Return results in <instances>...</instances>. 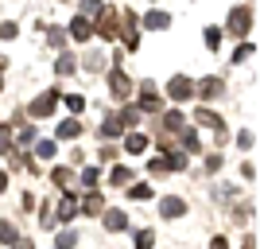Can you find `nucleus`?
I'll use <instances>...</instances> for the list:
<instances>
[{"label": "nucleus", "instance_id": "nucleus-43", "mask_svg": "<svg viewBox=\"0 0 260 249\" xmlns=\"http://www.w3.org/2000/svg\"><path fill=\"white\" fill-rule=\"evenodd\" d=\"M0 86H4V78H0Z\"/></svg>", "mask_w": 260, "mask_h": 249}, {"label": "nucleus", "instance_id": "nucleus-13", "mask_svg": "<svg viewBox=\"0 0 260 249\" xmlns=\"http://www.w3.org/2000/svg\"><path fill=\"white\" fill-rule=\"evenodd\" d=\"M105 230H109V234L128 230V214H124V210H105Z\"/></svg>", "mask_w": 260, "mask_h": 249}, {"label": "nucleus", "instance_id": "nucleus-5", "mask_svg": "<svg viewBox=\"0 0 260 249\" xmlns=\"http://www.w3.org/2000/svg\"><path fill=\"white\" fill-rule=\"evenodd\" d=\"M225 94V82L221 78H202V82H194V98H202V101H214V98H221Z\"/></svg>", "mask_w": 260, "mask_h": 249}, {"label": "nucleus", "instance_id": "nucleus-37", "mask_svg": "<svg viewBox=\"0 0 260 249\" xmlns=\"http://www.w3.org/2000/svg\"><path fill=\"white\" fill-rule=\"evenodd\" d=\"M16 136H20V144H31V141H35V129H31V125H27V129H20V132H16Z\"/></svg>", "mask_w": 260, "mask_h": 249}, {"label": "nucleus", "instance_id": "nucleus-18", "mask_svg": "<svg viewBox=\"0 0 260 249\" xmlns=\"http://www.w3.org/2000/svg\"><path fill=\"white\" fill-rule=\"evenodd\" d=\"M74 245H78V230H62L54 238V249H74Z\"/></svg>", "mask_w": 260, "mask_h": 249}, {"label": "nucleus", "instance_id": "nucleus-31", "mask_svg": "<svg viewBox=\"0 0 260 249\" xmlns=\"http://www.w3.org/2000/svg\"><path fill=\"white\" fill-rule=\"evenodd\" d=\"M16 238H20V234H16V226H12V222H0V241H8V245H12Z\"/></svg>", "mask_w": 260, "mask_h": 249}, {"label": "nucleus", "instance_id": "nucleus-24", "mask_svg": "<svg viewBox=\"0 0 260 249\" xmlns=\"http://www.w3.org/2000/svg\"><path fill=\"white\" fill-rule=\"evenodd\" d=\"M109 179H113V187L132 183V172H128V168H113V172H109Z\"/></svg>", "mask_w": 260, "mask_h": 249}, {"label": "nucleus", "instance_id": "nucleus-30", "mask_svg": "<svg viewBox=\"0 0 260 249\" xmlns=\"http://www.w3.org/2000/svg\"><path fill=\"white\" fill-rule=\"evenodd\" d=\"M128 195L136 199V203H144V199H152V187H144V183H136V187H128Z\"/></svg>", "mask_w": 260, "mask_h": 249}, {"label": "nucleus", "instance_id": "nucleus-40", "mask_svg": "<svg viewBox=\"0 0 260 249\" xmlns=\"http://www.w3.org/2000/svg\"><path fill=\"white\" fill-rule=\"evenodd\" d=\"M210 249H225V238H214V241H210Z\"/></svg>", "mask_w": 260, "mask_h": 249}, {"label": "nucleus", "instance_id": "nucleus-2", "mask_svg": "<svg viewBox=\"0 0 260 249\" xmlns=\"http://www.w3.org/2000/svg\"><path fill=\"white\" fill-rule=\"evenodd\" d=\"M98 16H101V20L98 23H93V32H98L101 35V39H117V8H113V4H109V8H98Z\"/></svg>", "mask_w": 260, "mask_h": 249}, {"label": "nucleus", "instance_id": "nucleus-6", "mask_svg": "<svg viewBox=\"0 0 260 249\" xmlns=\"http://www.w3.org/2000/svg\"><path fill=\"white\" fill-rule=\"evenodd\" d=\"M194 121L202 125V129H214V136H217V141H225V121L217 117V113H210V109H198V113H194Z\"/></svg>", "mask_w": 260, "mask_h": 249}, {"label": "nucleus", "instance_id": "nucleus-7", "mask_svg": "<svg viewBox=\"0 0 260 249\" xmlns=\"http://www.w3.org/2000/svg\"><path fill=\"white\" fill-rule=\"evenodd\" d=\"M109 90H113V98L128 101V98H132V82H128V74H120V70H113V74H109Z\"/></svg>", "mask_w": 260, "mask_h": 249}, {"label": "nucleus", "instance_id": "nucleus-8", "mask_svg": "<svg viewBox=\"0 0 260 249\" xmlns=\"http://www.w3.org/2000/svg\"><path fill=\"white\" fill-rule=\"evenodd\" d=\"M54 101H58V94L51 90V94H43V98H35L31 105H27V113H31V117H51V113H54Z\"/></svg>", "mask_w": 260, "mask_h": 249}, {"label": "nucleus", "instance_id": "nucleus-15", "mask_svg": "<svg viewBox=\"0 0 260 249\" xmlns=\"http://www.w3.org/2000/svg\"><path fill=\"white\" fill-rule=\"evenodd\" d=\"M144 27L163 32V27H171V16H167V12H148V16H144Z\"/></svg>", "mask_w": 260, "mask_h": 249}, {"label": "nucleus", "instance_id": "nucleus-16", "mask_svg": "<svg viewBox=\"0 0 260 249\" xmlns=\"http://www.w3.org/2000/svg\"><path fill=\"white\" fill-rule=\"evenodd\" d=\"M144 148H148V136H144V132H128V136H124V152L136 156V152H144Z\"/></svg>", "mask_w": 260, "mask_h": 249}, {"label": "nucleus", "instance_id": "nucleus-10", "mask_svg": "<svg viewBox=\"0 0 260 249\" xmlns=\"http://www.w3.org/2000/svg\"><path fill=\"white\" fill-rule=\"evenodd\" d=\"M70 39H78V43H86L89 35H93V23H89V16H74V23H70Z\"/></svg>", "mask_w": 260, "mask_h": 249}, {"label": "nucleus", "instance_id": "nucleus-27", "mask_svg": "<svg viewBox=\"0 0 260 249\" xmlns=\"http://www.w3.org/2000/svg\"><path fill=\"white\" fill-rule=\"evenodd\" d=\"M54 152H58V144H54V141H39V144H35V156H43V160H51Z\"/></svg>", "mask_w": 260, "mask_h": 249}, {"label": "nucleus", "instance_id": "nucleus-22", "mask_svg": "<svg viewBox=\"0 0 260 249\" xmlns=\"http://www.w3.org/2000/svg\"><path fill=\"white\" fill-rule=\"evenodd\" d=\"M120 117H105V125H101V136H120Z\"/></svg>", "mask_w": 260, "mask_h": 249}, {"label": "nucleus", "instance_id": "nucleus-36", "mask_svg": "<svg viewBox=\"0 0 260 249\" xmlns=\"http://www.w3.org/2000/svg\"><path fill=\"white\" fill-rule=\"evenodd\" d=\"M66 43V32H62V27H54V32H51V47H62Z\"/></svg>", "mask_w": 260, "mask_h": 249}, {"label": "nucleus", "instance_id": "nucleus-4", "mask_svg": "<svg viewBox=\"0 0 260 249\" xmlns=\"http://www.w3.org/2000/svg\"><path fill=\"white\" fill-rule=\"evenodd\" d=\"M167 98L171 101H186V98H194V82L183 74H175L171 82H167Z\"/></svg>", "mask_w": 260, "mask_h": 249}, {"label": "nucleus", "instance_id": "nucleus-34", "mask_svg": "<svg viewBox=\"0 0 260 249\" xmlns=\"http://www.w3.org/2000/svg\"><path fill=\"white\" fill-rule=\"evenodd\" d=\"M16 35H20L16 23H0V39H16Z\"/></svg>", "mask_w": 260, "mask_h": 249}, {"label": "nucleus", "instance_id": "nucleus-11", "mask_svg": "<svg viewBox=\"0 0 260 249\" xmlns=\"http://www.w3.org/2000/svg\"><path fill=\"white\" fill-rule=\"evenodd\" d=\"M159 214H163V218H183V214H186V203L171 195V199H163V203H159Z\"/></svg>", "mask_w": 260, "mask_h": 249}, {"label": "nucleus", "instance_id": "nucleus-38", "mask_svg": "<svg viewBox=\"0 0 260 249\" xmlns=\"http://www.w3.org/2000/svg\"><path fill=\"white\" fill-rule=\"evenodd\" d=\"M171 168H167V160H152V175H167Z\"/></svg>", "mask_w": 260, "mask_h": 249}, {"label": "nucleus", "instance_id": "nucleus-28", "mask_svg": "<svg viewBox=\"0 0 260 249\" xmlns=\"http://www.w3.org/2000/svg\"><path fill=\"white\" fill-rule=\"evenodd\" d=\"M155 245V234L152 230H140V234H136V249H152Z\"/></svg>", "mask_w": 260, "mask_h": 249}, {"label": "nucleus", "instance_id": "nucleus-21", "mask_svg": "<svg viewBox=\"0 0 260 249\" xmlns=\"http://www.w3.org/2000/svg\"><path fill=\"white\" fill-rule=\"evenodd\" d=\"M51 179H54V187H66V183H74V172L70 168H54Z\"/></svg>", "mask_w": 260, "mask_h": 249}, {"label": "nucleus", "instance_id": "nucleus-23", "mask_svg": "<svg viewBox=\"0 0 260 249\" xmlns=\"http://www.w3.org/2000/svg\"><path fill=\"white\" fill-rule=\"evenodd\" d=\"M140 113H144L140 105H124V113H120V125H136V121H140Z\"/></svg>", "mask_w": 260, "mask_h": 249}, {"label": "nucleus", "instance_id": "nucleus-20", "mask_svg": "<svg viewBox=\"0 0 260 249\" xmlns=\"http://www.w3.org/2000/svg\"><path fill=\"white\" fill-rule=\"evenodd\" d=\"M78 59H74V54H58V63H54V70H58V74H74V70H78Z\"/></svg>", "mask_w": 260, "mask_h": 249}, {"label": "nucleus", "instance_id": "nucleus-42", "mask_svg": "<svg viewBox=\"0 0 260 249\" xmlns=\"http://www.w3.org/2000/svg\"><path fill=\"white\" fill-rule=\"evenodd\" d=\"M4 187H8V172H0V191H4Z\"/></svg>", "mask_w": 260, "mask_h": 249}, {"label": "nucleus", "instance_id": "nucleus-29", "mask_svg": "<svg viewBox=\"0 0 260 249\" xmlns=\"http://www.w3.org/2000/svg\"><path fill=\"white\" fill-rule=\"evenodd\" d=\"M206 47H210V51L221 47V27H206Z\"/></svg>", "mask_w": 260, "mask_h": 249}, {"label": "nucleus", "instance_id": "nucleus-17", "mask_svg": "<svg viewBox=\"0 0 260 249\" xmlns=\"http://www.w3.org/2000/svg\"><path fill=\"white\" fill-rule=\"evenodd\" d=\"M86 70H89V74H101V70H105V54H101V51H89L86 54Z\"/></svg>", "mask_w": 260, "mask_h": 249}, {"label": "nucleus", "instance_id": "nucleus-12", "mask_svg": "<svg viewBox=\"0 0 260 249\" xmlns=\"http://www.w3.org/2000/svg\"><path fill=\"white\" fill-rule=\"evenodd\" d=\"M82 136V121L78 117H66L62 125H58V141H78Z\"/></svg>", "mask_w": 260, "mask_h": 249}, {"label": "nucleus", "instance_id": "nucleus-26", "mask_svg": "<svg viewBox=\"0 0 260 249\" xmlns=\"http://www.w3.org/2000/svg\"><path fill=\"white\" fill-rule=\"evenodd\" d=\"M252 54H256V47H252V43H241V47H237V54H233V63H241V66H245V63L252 59Z\"/></svg>", "mask_w": 260, "mask_h": 249}, {"label": "nucleus", "instance_id": "nucleus-1", "mask_svg": "<svg viewBox=\"0 0 260 249\" xmlns=\"http://www.w3.org/2000/svg\"><path fill=\"white\" fill-rule=\"evenodd\" d=\"M186 129H190V125H186V117L179 113V109L163 113V129H159V136H155V141H159V148H171V141H175V136H183Z\"/></svg>", "mask_w": 260, "mask_h": 249}, {"label": "nucleus", "instance_id": "nucleus-33", "mask_svg": "<svg viewBox=\"0 0 260 249\" xmlns=\"http://www.w3.org/2000/svg\"><path fill=\"white\" fill-rule=\"evenodd\" d=\"M98 179H101L98 168H86V172H82V183H86V187H98Z\"/></svg>", "mask_w": 260, "mask_h": 249}, {"label": "nucleus", "instance_id": "nucleus-3", "mask_svg": "<svg viewBox=\"0 0 260 249\" xmlns=\"http://www.w3.org/2000/svg\"><path fill=\"white\" fill-rule=\"evenodd\" d=\"M252 27V12L249 8H233L229 12V35H237V39H245Z\"/></svg>", "mask_w": 260, "mask_h": 249}, {"label": "nucleus", "instance_id": "nucleus-41", "mask_svg": "<svg viewBox=\"0 0 260 249\" xmlns=\"http://www.w3.org/2000/svg\"><path fill=\"white\" fill-rule=\"evenodd\" d=\"M245 249H256V238H252V234L245 238Z\"/></svg>", "mask_w": 260, "mask_h": 249}, {"label": "nucleus", "instance_id": "nucleus-19", "mask_svg": "<svg viewBox=\"0 0 260 249\" xmlns=\"http://www.w3.org/2000/svg\"><path fill=\"white\" fill-rule=\"evenodd\" d=\"M82 210H86V214H101V210H105L101 195H86V199H82Z\"/></svg>", "mask_w": 260, "mask_h": 249}, {"label": "nucleus", "instance_id": "nucleus-9", "mask_svg": "<svg viewBox=\"0 0 260 249\" xmlns=\"http://www.w3.org/2000/svg\"><path fill=\"white\" fill-rule=\"evenodd\" d=\"M159 90H155V82H144L140 86V109H152V113H159Z\"/></svg>", "mask_w": 260, "mask_h": 249}, {"label": "nucleus", "instance_id": "nucleus-25", "mask_svg": "<svg viewBox=\"0 0 260 249\" xmlns=\"http://www.w3.org/2000/svg\"><path fill=\"white\" fill-rule=\"evenodd\" d=\"M12 152V125H0V156Z\"/></svg>", "mask_w": 260, "mask_h": 249}, {"label": "nucleus", "instance_id": "nucleus-39", "mask_svg": "<svg viewBox=\"0 0 260 249\" xmlns=\"http://www.w3.org/2000/svg\"><path fill=\"white\" fill-rule=\"evenodd\" d=\"M12 249H35V245H31V238H16V241H12Z\"/></svg>", "mask_w": 260, "mask_h": 249}, {"label": "nucleus", "instance_id": "nucleus-14", "mask_svg": "<svg viewBox=\"0 0 260 249\" xmlns=\"http://www.w3.org/2000/svg\"><path fill=\"white\" fill-rule=\"evenodd\" d=\"M74 214H78V199L74 195H62V199H58V222H70Z\"/></svg>", "mask_w": 260, "mask_h": 249}, {"label": "nucleus", "instance_id": "nucleus-35", "mask_svg": "<svg viewBox=\"0 0 260 249\" xmlns=\"http://www.w3.org/2000/svg\"><path fill=\"white\" fill-rule=\"evenodd\" d=\"M66 105L74 109V113H82V109H86V98H78V94H70V98H66Z\"/></svg>", "mask_w": 260, "mask_h": 249}, {"label": "nucleus", "instance_id": "nucleus-32", "mask_svg": "<svg viewBox=\"0 0 260 249\" xmlns=\"http://www.w3.org/2000/svg\"><path fill=\"white\" fill-rule=\"evenodd\" d=\"M98 8H101V0H82V12H78V16H98Z\"/></svg>", "mask_w": 260, "mask_h": 249}]
</instances>
